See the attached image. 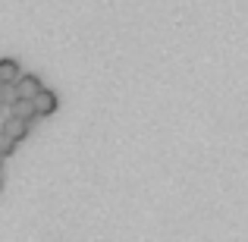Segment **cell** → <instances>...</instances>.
Here are the masks:
<instances>
[{"label": "cell", "instance_id": "6da1fadb", "mask_svg": "<svg viewBox=\"0 0 248 242\" xmlns=\"http://www.w3.org/2000/svg\"><path fill=\"white\" fill-rule=\"evenodd\" d=\"M31 104H35L38 116H50L57 110V95H54V91H47V88H41L35 97H31Z\"/></svg>", "mask_w": 248, "mask_h": 242}, {"label": "cell", "instance_id": "52a82bcc", "mask_svg": "<svg viewBox=\"0 0 248 242\" xmlns=\"http://www.w3.org/2000/svg\"><path fill=\"white\" fill-rule=\"evenodd\" d=\"M0 107H3V95H0Z\"/></svg>", "mask_w": 248, "mask_h": 242}, {"label": "cell", "instance_id": "ba28073f", "mask_svg": "<svg viewBox=\"0 0 248 242\" xmlns=\"http://www.w3.org/2000/svg\"><path fill=\"white\" fill-rule=\"evenodd\" d=\"M0 167H3V154H0Z\"/></svg>", "mask_w": 248, "mask_h": 242}, {"label": "cell", "instance_id": "3957f363", "mask_svg": "<svg viewBox=\"0 0 248 242\" xmlns=\"http://www.w3.org/2000/svg\"><path fill=\"white\" fill-rule=\"evenodd\" d=\"M3 132H6V135H13L16 142H22L25 135H29V120H22V116L10 113V120L3 123Z\"/></svg>", "mask_w": 248, "mask_h": 242}, {"label": "cell", "instance_id": "5b68a950", "mask_svg": "<svg viewBox=\"0 0 248 242\" xmlns=\"http://www.w3.org/2000/svg\"><path fill=\"white\" fill-rule=\"evenodd\" d=\"M13 113L31 123L38 116V110H35V104H31V97H13Z\"/></svg>", "mask_w": 248, "mask_h": 242}, {"label": "cell", "instance_id": "8992f818", "mask_svg": "<svg viewBox=\"0 0 248 242\" xmlns=\"http://www.w3.org/2000/svg\"><path fill=\"white\" fill-rule=\"evenodd\" d=\"M13 151H16V139H13V135H6L3 129H0V154H3V158H10Z\"/></svg>", "mask_w": 248, "mask_h": 242}, {"label": "cell", "instance_id": "277c9868", "mask_svg": "<svg viewBox=\"0 0 248 242\" xmlns=\"http://www.w3.org/2000/svg\"><path fill=\"white\" fill-rule=\"evenodd\" d=\"M19 76H22V69H19V63L16 60H0V85H16L19 82Z\"/></svg>", "mask_w": 248, "mask_h": 242}, {"label": "cell", "instance_id": "7a4b0ae2", "mask_svg": "<svg viewBox=\"0 0 248 242\" xmlns=\"http://www.w3.org/2000/svg\"><path fill=\"white\" fill-rule=\"evenodd\" d=\"M41 88H44V85H41V79H38V76H19V82L13 85L16 97H35Z\"/></svg>", "mask_w": 248, "mask_h": 242}]
</instances>
